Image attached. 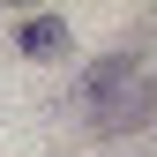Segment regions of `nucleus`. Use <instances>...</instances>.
Wrapping results in <instances>:
<instances>
[{
  "label": "nucleus",
  "instance_id": "f257e3e1",
  "mask_svg": "<svg viewBox=\"0 0 157 157\" xmlns=\"http://www.w3.org/2000/svg\"><path fill=\"white\" fill-rule=\"evenodd\" d=\"M127 82H135V52H112V60H97V67L82 75V105H97V112H105Z\"/></svg>",
  "mask_w": 157,
  "mask_h": 157
},
{
  "label": "nucleus",
  "instance_id": "f03ea898",
  "mask_svg": "<svg viewBox=\"0 0 157 157\" xmlns=\"http://www.w3.org/2000/svg\"><path fill=\"white\" fill-rule=\"evenodd\" d=\"M150 120H157V82L127 90V97H112V105L97 112V127H105V135H127V127H150Z\"/></svg>",
  "mask_w": 157,
  "mask_h": 157
},
{
  "label": "nucleus",
  "instance_id": "7ed1b4c3",
  "mask_svg": "<svg viewBox=\"0 0 157 157\" xmlns=\"http://www.w3.org/2000/svg\"><path fill=\"white\" fill-rule=\"evenodd\" d=\"M15 37H23L30 60H60V52H67V23H60V15H37V23H23Z\"/></svg>",
  "mask_w": 157,
  "mask_h": 157
}]
</instances>
